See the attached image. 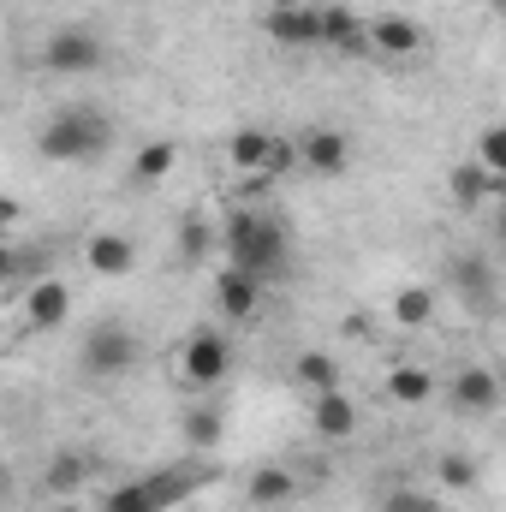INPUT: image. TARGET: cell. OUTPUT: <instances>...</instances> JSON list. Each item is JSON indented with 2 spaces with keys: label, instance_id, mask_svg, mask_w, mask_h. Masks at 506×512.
I'll return each instance as SVG.
<instances>
[{
  "label": "cell",
  "instance_id": "cell-1",
  "mask_svg": "<svg viewBox=\"0 0 506 512\" xmlns=\"http://www.w3.org/2000/svg\"><path fill=\"white\" fill-rule=\"evenodd\" d=\"M221 256H227V268H245L256 280H286V268H292V233H286V221L274 215V209H233L227 221H221Z\"/></svg>",
  "mask_w": 506,
  "mask_h": 512
},
{
  "label": "cell",
  "instance_id": "cell-2",
  "mask_svg": "<svg viewBox=\"0 0 506 512\" xmlns=\"http://www.w3.org/2000/svg\"><path fill=\"white\" fill-rule=\"evenodd\" d=\"M114 143H120V120H114L108 108H90V102L54 108V114H48V126L36 131V149H42V161H60V167L102 161Z\"/></svg>",
  "mask_w": 506,
  "mask_h": 512
},
{
  "label": "cell",
  "instance_id": "cell-3",
  "mask_svg": "<svg viewBox=\"0 0 506 512\" xmlns=\"http://www.w3.org/2000/svg\"><path fill=\"white\" fill-rule=\"evenodd\" d=\"M143 364V334L120 322V316H108V322H96L90 334H84V346H78V376L84 382H120Z\"/></svg>",
  "mask_w": 506,
  "mask_h": 512
},
{
  "label": "cell",
  "instance_id": "cell-4",
  "mask_svg": "<svg viewBox=\"0 0 506 512\" xmlns=\"http://www.w3.org/2000/svg\"><path fill=\"white\" fill-rule=\"evenodd\" d=\"M227 376H233V340L221 328L179 334V346H173V382L185 387V393H215Z\"/></svg>",
  "mask_w": 506,
  "mask_h": 512
},
{
  "label": "cell",
  "instance_id": "cell-5",
  "mask_svg": "<svg viewBox=\"0 0 506 512\" xmlns=\"http://www.w3.org/2000/svg\"><path fill=\"white\" fill-rule=\"evenodd\" d=\"M36 66H42L48 78H90V72L108 66V42H102L90 24H60V30H48V42L36 48Z\"/></svg>",
  "mask_w": 506,
  "mask_h": 512
},
{
  "label": "cell",
  "instance_id": "cell-6",
  "mask_svg": "<svg viewBox=\"0 0 506 512\" xmlns=\"http://www.w3.org/2000/svg\"><path fill=\"white\" fill-rule=\"evenodd\" d=\"M233 173H292L298 167V137H280L268 126H239L227 137Z\"/></svg>",
  "mask_w": 506,
  "mask_h": 512
},
{
  "label": "cell",
  "instance_id": "cell-7",
  "mask_svg": "<svg viewBox=\"0 0 506 512\" xmlns=\"http://www.w3.org/2000/svg\"><path fill=\"white\" fill-rule=\"evenodd\" d=\"M262 36L286 54H304V48H322V6L310 0H274L262 12Z\"/></svg>",
  "mask_w": 506,
  "mask_h": 512
},
{
  "label": "cell",
  "instance_id": "cell-8",
  "mask_svg": "<svg viewBox=\"0 0 506 512\" xmlns=\"http://www.w3.org/2000/svg\"><path fill=\"white\" fill-rule=\"evenodd\" d=\"M66 316H72V286H66V280L36 274V280L18 292V322H24L30 334H54V328H66Z\"/></svg>",
  "mask_w": 506,
  "mask_h": 512
},
{
  "label": "cell",
  "instance_id": "cell-9",
  "mask_svg": "<svg viewBox=\"0 0 506 512\" xmlns=\"http://www.w3.org/2000/svg\"><path fill=\"white\" fill-rule=\"evenodd\" d=\"M447 286L459 292V304H471L483 316H495V304H501V274H495L489 256H477V251H459L447 262Z\"/></svg>",
  "mask_w": 506,
  "mask_h": 512
},
{
  "label": "cell",
  "instance_id": "cell-10",
  "mask_svg": "<svg viewBox=\"0 0 506 512\" xmlns=\"http://www.w3.org/2000/svg\"><path fill=\"white\" fill-rule=\"evenodd\" d=\"M459 417H489V411H501V399H506V387L501 376L489 370V364H465V370H453L447 376V393H441Z\"/></svg>",
  "mask_w": 506,
  "mask_h": 512
},
{
  "label": "cell",
  "instance_id": "cell-11",
  "mask_svg": "<svg viewBox=\"0 0 506 512\" xmlns=\"http://www.w3.org/2000/svg\"><path fill=\"white\" fill-rule=\"evenodd\" d=\"M370 54L405 66V60L429 54V30H423L411 12H376V18H370Z\"/></svg>",
  "mask_w": 506,
  "mask_h": 512
},
{
  "label": "cell",
  "instance_id": "cell-12",
  "mask_svg": "<svg viewBox=\"0 0 506 512\" xmlns=\"http://www.w3.org/2000/svg\"><path fill=\"white\" fill-rule=\"evenodd\" d=\"M358 429H364V411H358V399H352L346 387H334V393H316V399H310V435H316V441L346 447Z\"/></svg>",
  "mask_w": 506,
  "mask_h": 512
},
{
  "label": "cell",
  "instance_id": "cell-13",
  "mask_svg": "<svg viewBox=\"0 0 506 512\" xmlns=\"http://www.w3.org/2000/svg\"><path fill=\"white\" fill-rule=\"evenodd\" d=\"M298 167L316 173V179H340L352 167V137L340 126H310L298 137Z\"/></svg>",
  "mask_w": 506,
  "mask_h": 512
},
{
  "label": "cell",
  "instance_id": "cell-14",
  "mask_svg": "<svg viewBox=\"0 0 506 512\" xmlns=\"http://www.w3.org/2000/svg\"><path fill=\"white\" fill-rule=\"evenodd\" d=\"M322 48L340 54V60H364L370 54V18L358 6H346V0L322 6Z\"/></svg>",
  "mask_w": 506,
  "mask_h": 512
},
{
  "label": "cell",
  "instance_id": "cell-15",
  "mask_svg": "<svg viewBox=\"0 0 506 512\" xmlns=\"http://www.w3.org/2000/svg\"><path fill=\"white\" fill-rule=\"evenodd\" d=\"M506 191H501V179L471 155V161H453L447 167V203L453 209H465V215H477V209H489V203H501Z\"/></svg>",
  "mask_w": 506,
  "mask_h": 512
},
{
  "label": "cell",
  "instance_id": "cell-16",
  "mask_svg": "<svg viewBox=\"0 0 506 512\" xmlns=\"http://www.w3.org/2000/svg\"><path fill=\"white\" fill-rule=\"evenodd\" d=\"M262 292H268V280H256L245 268H221L215 274V310H221V322H256L262 316Z\"/></svg>",
  "mask_w": 506,
  "mask_h": 512
},
{
  "label": "cell",
  "instance_id": "cell-17",
  "mask_svg": "<svg viewBox=\"0 0 506 512\" xmlns=\"http://www.w3.org/2000/svg\"><path fill=\"white\" fill-rule=\"evenodd\" d=\"M84 268L96 274V280H126L131 268H137V245H131L126 233H114V227H96V233H84Z\"/></svg>",
  "mask_w": 506,
  "mask_h": 512
},
{
  "label": "cell",
  "instance_id": "cell-18",
  "mask_svg": "<svg viewBox=\"0 0 506 512\" xmlns=\"http://www.w3.org/2000/svg\"><path fill=\"white\" fill-rule=\"evenodd\" d=\"M447 382L429 370V364H393L387 376H381V399H393V405H405V411H417V405H429V399H441Z\"/></svg>",
  "mask_w": 506,
  "mask_h": 512
},
{
  "label": "cell",
  "instance_id": "cell-19",
  "mask_svg": "<svg viewBox=\"0 0 506 512\" xmlns=\"http://www.w3.org/2000/svg\"><path fill=\"white\" fill-rule=\"evenodd\" d=\"M298 501V471L292 465H256L245 477V507L256 512H280Z\"/></svg>",
  "mask_w": 506,
  "mask_h": 512
},
{
  "label": "cell",
  "instance_id": "cell-20",
  "mask_svg": "<svg viewBox=\"0 0 506 512\" xmlns=\"http://www.w3.org/2000/svg\"><path fill=\"white\" fill-rule=\"evenodd\" d=\"M179 435H185V447H191V453H215V447H221V435H227L221 405H215L209 393H191V405L179 411Z\"/></svg>",
  "mask_w": 506,
  "mask_h": 512
},
{
  "label": "cell",
  "instance_id": "cell-21",
  "mask_svg": "<svg viewBox=\"0 0 506 512\" xmlns=\"http://www.w3.org/2000/svg\"><path fill=\"white\" fill-rule=\"evenodd\" d=\"M292 387L304 393V399H316V393H334V387H346L340 382V358L328 352V346H304L298 358H292Z\"/></svg>",
  "mask_w": 506,
  "mask_h": 512
},
{
  "label": "cell",
  "instance_id": "cell-22",
  "mask_svg": "<svg viewBox=\"0 0 506 512\" xmlns=\"http://www.w3.org/2000/svg\"><path fill=\"white\" fill-rule=\"evenodd\" d=\"M376 512H447V495L435 483H393L376 495Z\"/></svg>",
  "mask_w": 506,
  "mask_h": 512
},
{
  "label": "cell",
  "instance_id": "cell-23",
  "mask_svg": "<svg viewBox=\"0 0 506 512\" xmlns=\"http://www.w3.org/2000/svg\"><path fill=\"white\" fill-rule=\"evenodd\" d=\"M173 167H179V143H173V137H155V143L137 149V161H131V185H161Z\"/></svg>",
  "mask_w": 506,
  "mask_h": 512
},
{
  "label": "cell",
  "instance_id": "cell-24",
  "mask_svg": "<svg viewBox=\"0 0 506 512\" xmlns=\"http://www.w3.org/2000/svg\"><path fill=\"white\" fill-rule=\"evenodd\" d=\"M215 251H221V227L203 221V215H185V221H179V262L197 268V262H209Z\"/></svg>",
  "mask_w": 506,
  "mask_h": 512
},
{
  "label": "cell",
  "instance_id": "cell-25",
  "mask_svg": "<svg viewBox=\"0 0 506 512\" xmlns=\"http://www.w3.org/2000/svg\"><path fill=\"white\" fill-rule=\"evenodd\" d=\"M387 316H393L399 328H429V322H435V292H429V286H399L393 304H387Z\"/></svg>",
  "mask_w": 506,
  "mask_h": 512
},
{
  "label": "cell",
  "instance_id": "cell-26",
  "mask_svg": "<svg viewBox=\"0 0 506 512\" xmlns=\"http://www.w3.org/2000/svg\"><path fill=\"white\" fill-rule=\"evenodd\" d=\"M90 477H96V459H84V453H60V459L48 465V477H42V489L66 501V495H72V489H84Z\"/></svg>",
  "mask_w": 506,
  "mask_h": 512
},
{
  "label": "cell",
  "instance_id": "cell-27",
  "mask_svg": "<svg viewBox=\"0 0 506 512\" xmlns=\"http://www.w3.org/2000/svg\"><path fill=\"white\" fill-rule=\"evenodd\" d=\"M477 483H483L477 459H465V453H441V459H435V489H441V495H471Z\"/></svg>",
  "mask_w": 506,
  "mask_h": 512
},
{
  "label": "cell",
  "instance_id": "cell-28",
  "mask_svg": "<svg viewBox=\"0 0 506 512\" xmlns=\"http://www.w3.org/2000/svg\"><path fill=\"white\" fill-rule=\"evenodd\" d=\"M102 512H161V501H155L149 477H137V483H114L102 495Z\"/></svg>",
  "mask_w": 506,
  "mask_h": 512
},
{
  "label": "cell",
  "instance_id": "cell-29",
  "mask_svg": "<svg viewBox=\"0 0 506 512\" xmlns=\"http://www.w3.org/2000/svg\"><path fill=\"white\" fill-rule=\"evenodd\" d=\"M197 483H203L197 471H149V489H155L161 512H167V507H179V501H185V495H191Z\"/></svg>",
  "mask_w": 506,
  "mask_h": 512
},
{
  "label": "cell",
  "instance_id": "cell-30",
  "mask_svg": "<svg viewBox=\"0 0 506 512\" xmlns=\"http://www.w3.org/2000/svg\"><path fill=\"white\" fill-rule=\"evenodd\" d=\"M495 179H501V191H506V126H483L477 131V149H471Z\"/></svg>",
  "mask_w": 506,
  "mask_h": 512
},
{
  "label": "cell",
  "instance_id": "cell-31",
  "mask_svg": "<svg viewBox=\"0 0 506 512\" xmlns=\"http://www.w3.org/2000/svg\"><path fill=\"white\" fill-rule=\"evenodd\" d=\"M495 245H506V197L495 203Z\"/></svg>",
  "mask_w": 506,
  "mask_h": 512
},
{
  "label": "cell",
  "instance_id": "cell-32",
  "mask_svg": "<svg viewBox=\"0 0 506 512\" xmlns=\"http://www.w3.org/2000/svg\"><path fill=\"white\" fill-rule=\"evenodd\" d=\"M42 512H84V507H78V501H48Z\"/></svg>",
  "mask_w": 506,
  "mask_h": 512
},
{
  "label": "cell",
  "instance_id": "cell-33",
  "mask_svg": "<svg viewBox=\"0 0 506 512\" xmlns=\"http://www.w3.org/2000/svg\"><path fill=\"white\" fill-rule=\"evenodd\" d=\"M495 6H501V12H506V0H495Z\"/></svg>",
  "mask_w": 506,
  "mask_h": 512
}]
</instances>
